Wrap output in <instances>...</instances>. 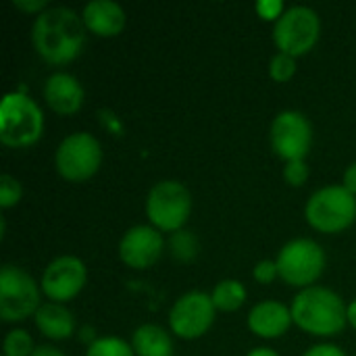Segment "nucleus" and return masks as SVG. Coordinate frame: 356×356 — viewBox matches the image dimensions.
Masks as SVG:
<instances>
[{
    "instance_id": "1",
    "label": "nucleus",
    "mask_w": 356,
    "mask_h": 356,
    "mask_svg": "<svg viewBox=\"0 0 356 356\" xmlns=\"http://www.w3.org/2000/svg\"><path fill=\"white\" fill-rule=\"evenodd\" d=\"M31 44L48 65H67L83 50L86 23L73 8L50 6L35 17L31 25Z\"/></svg>"
},
{
    "instance_id": "2",
    "label": "nucleus",
    "mask_w": 356,
    "mask_h": 356,
    "mask_svg": "<svg viewBox=\"0 0 356 356\" xmlns=\"http://www.w3.org/2000/svg\"><path fill=\"white\" fill-rule=\"evenodd\" d=\"M292 319L309 336L332 338L340 336L348 325V305L330 288L311 286L300 290L292 300Z\"/></svg>"
},
{
    "instance_id": "3",
    "label": "nucleus",
    "mask_w": 356,
    "mask_h": 356,
    "mask_svg": "<svg viewBox=\"0 0 356 356\" xmlns=\"http://www.w3.org/2000/svg\"><path fill=\"white\" fill-rule=\"evenodd\" d=\"M44 134L42 108L23 92H8L0 104V142L8 148L33 146Z\"/></svg>"
},
{
    "instance_id": "4",
    "label": "nucleus",
    "mask_w": 356,
    "mask_h": 356,
    "mask_svg": "<svg viewBox=\"0 0 356 356\" xmlns=\"http://www.w3.org/2000/svg\"><path fill=\"white\" fill-rule=\"evenodd\" d=\"M305 217L319 234H340L356 221V196L344 186H325L311 194Z\"/></svg>"
},
{
    "instance_id": "5",
    "label": "nucleus",
    "mask_w": 356,
    "mask_h": 356,
    "mask_svg": "<svg viewBox=\"0 0 356 356\" xmlns=\"http://www.w3.org/2000/svg\"><path fill=\"white\" fill-rule=\"evenodd\" d=\"M192 213V194L177 179H163L154 184L146 196V217L152 227L163 232H179Z\"/></svg>"
},
{
    "instance_id": "6",
    "label": "nucleus",
    "mask_w": 356,
    "mask_h": 356,
    "mask_svg": "<svg viewBox=\"0 0 356 356\" xmlns=\"http://www.w3.org/2000/svg\"><path fill=\"white\" fill-rule=\"evenodd\" d=\"M280 277L294 288L307 290L311 288L325 271V252L323 248L309 238H296L284 244L277 259Z\"/></svg>"
},
{
    "instance_id": "7",
    "label": "nucleus",
    "mask_w": 356,
    "mask_h": 356,
    "mask_svg": "<svg viewBox=\"0 0 356 356\" xmlns=\"http://www.w3.org/2000/svg\"><path fill=\"white\" fill-rule=\"evenodd\" d=\"M321 35V19L311 6H290L273 25V42L290 56L309 54Z\"/></svg>"
},
{
    "instance_id": "8",
    "label": "nucleus",
    "mask_w": 356,
    "mask_h": 356,
    "mask_svg": "<svg viewBox=\"0 0 356 356\" xmlns=\"http://www.w3.org/2000/svg\"><path fill=\"white\" fill-rule=\"evenodd\" d=\"M42 288L35 280L15 265H4L0 271V317L4 323H19L35 315Z\"/></svg>"
},
{
    "instance_id": "9",
    "label": "nucleus",
    "mask_w": 356,
    "mask_h": 356,
    "mask_svg": "<svg viewBox=\"0 0 356 356\" xmlns=\"http://www.w3.org/2000/svg\"><path fill=\"white\" fill-rule=\"evenodd\" d=\"M56 171L67 181H86L94 177L102 165V146L88 131H75L67 136L54 154Z\"/></svg>"
},
{
    "instance_id": "10",
    "label": "nucleus",
    "mask_w": 356,
    "mask_h": 356,
    "mask_svg": "<svg viewBox=\"0 0 356 356\" xmlns=\"http://www.w3.org/2000/svg\"><path fill=\"white\" fill-rule=\"evenodd\" d=\"M215 305L211 294L192 290L179 296L169 311V327L181 340H198L215 323Z\"/></svg>"
},
{
    "instance_id": "11",
    "label": "nucleus",
    "mask_w": 356,
    "mask_h": 356,
    "mask_svg": "<svg viewBox=\"0 0 356 356\" xmlns=\"http://www.w3.org/2000/svg\"><path fill=\"white\" fill-rule=\"evenodd\" d=\"M271 148L273 152L290 161H305L313 146V125L298 111H282L271 123Z\"/></svg>"
},
{
    "instance_id": "12",
    "label": "nucleus",
    "mask_w": 356,
    "mask_h": 356,
    "mask_svg": "<svg viewBox=\"0 0 356 356\" xmlns=\"http://www.w3.org/2000/svg\"><path fill=\"white\" fill-rule=\"evenodd\" d=\"M86 282H88V269L83 261L67 254L48 263V267L42 273L40 288L50 302L65 305L83 290Z\"/></svg>"
},
{
    "instance_id": "13",
    "label": "nucleus",
    "mask_w": 356,
    "mask_h": 356,
    "mask_svg": "<svg viewBox=\"0 0 356 356\" xmlns=\"http://www.w3.org/2000/svg\"><path fill=\"white\" fill-rule=\"evenodd\" d=\"M165 250L163 234L152 225H136L129 227L119 242V259L138 271L152 267Z\"/></svg>"
},
{
    "instance_id": "14",
    "label": "nucleus",
    "mask_w": 356,
    "mask_h": 356,
    "mask_svg": "<svg viewBox=\"0 0 356 356\" xmlns=\"http://www.w3.org/2000/svg\"><path fill=\"white\" fill-rule=\"evenodd\" d=\"M83 86L65 71L52 73L44 83V100L56 115H75L83 106Z\"/></svg>"
},
{
    "instance_id": "15",
    "label": "nucleus",
    "mask_w": 356,
    "mask_h": 356,
    "mask_svg": "<svg viewBox=\"0 0 356 356\" xmlns=\"http://www.w3.org/2000/svg\"><path fill=\"white\" fill-rule=\"evenodd\" d=\"M294 323L292 311L277 300H263L250 309L248 327L263 340H277L288 334L290 325Z\"/></svg>"
},
{
    "instance_id": "16",
    "label": "nucleus",
    "mask_w": 356,
    "mask_h": 356,
    "mask_svg": "<svg viewBox=\"0 0 356 356\" xmlns=\"http://www.w3.org/2000/svg\"><path fill=\"white\" fill-rule=\"evenodd\" d=\"M86 29L98 38H115L125 27V10L113 0H92L83 6Z\"/></svg>"
},
{
    "instance_id": "17",
    "label": "nucleus",
    "mask_w": 356,
    "mask_h": 356,
    "mask_svg": "<svg viewBox=\"0 0 356 356\" xmlns=\"http://www.w3.org/2000/svg\"><path fill=\"white\" fill-rule=\"evenodd\" d=\"M35 327L42 336L50 340H69L75 334V317L73 313L58 302H46L33 315Z\"/></svg>"
},
{
    "instance_id": "18",
    "label": "nucleus",
    "mask_w": 356,
    "mask_h": 356,
    "mask_svg": "<svg viewBox=\"0 0 356 356\" xmlns=\"http://www.w3.org/2000/svg\"><path fill=\"white\" fill-rule=\"evenodd\" d=\"M131 348L136 356H173V340L165 327L144 323L134 332Z\"/></svg>"
},
{
    "instance_id": "19",
    "label": "nucleus",
    "mask_w": 356,
    "mask_h": 356,
    "mask_svg": "<svg viewBox=\"0 0 356 356\" xmlns=\"http://www.w3.org/2000/svg\"><path fill=\"white\" fill-rule=\"evenodd\" d=\"M211 298L217 311L234 313L246 302V288L238 280H223L213 288Z\"/></svg>"
},
{
    "instance_id": "20",
    "label": "nucleus",
    "mask_w": 356,
    "mask_h": 356,
    "mask_svg": "<svg viewBox=\"0 0 356 356\" xmlns=\"http://www.w3.org/2000/svg\"><path fill=\"white\" fill-rule=\"evenodd\" d=\"M169 252L179 263H192L200 252L198 238L190 229H179L169 238Z\"/></svg>"
},
{
    "instance_id": "21",
    "label": "nucleus",
    "mask_w": 356,
    "mask_h": 356,
    "mask_svg": "<svg viewBox=\"0 0 356 356\" xmlns=\"http://www.w3.org/2000/svg\"><path fill=\"white\" fill-rule=\"evenodd\" d=\"M86 356H136V353L131 344H127L125 340L106 336V338H98L92 346H88Z\"/></svg>"
},
{
    "instance_id": "22",
    "label": "nucleus",
    "mask_w": 356,
    "mask_h": 356,
    "mask_svg": "<svg viewBox=\"0 0 356 356\" xmlns=\"http://www.w3.org/2000/svg\"><path fill=\"white\" fill-rule=\"evenodd\" d=\"M35 350L33 338L25 330H10L4 338V356H31Z\"/></svg>"
},
{
    "instance_id": "23",
    "label": "nucleus",
    "mask_w": 356,
    "mask_h": 356,
    "mask_svg": "<svg viewBox=\"0 0 356 356\" xmlns=\"http://www.w3.org/2000/svg\"><path fill=\"white\" fill-rule=\"evenodd\" d=\"M269 73L271 77L277 81V83H286L294 77L296 73V58L290 56V54H284V52H277L273 58H271V65H269Z\"/></svg>"
},
{
    "instance_id": "24",
    "label": "nucleus",
    "mask_w": 356,
    "mask_h": 356,
    "mask_svg": "<svg viewBox=\"0 0 356 356\" xmlns=\"http://www.w3.org/2000/svg\"><path fill=\"white\" fill-rule=\"evenodd\" d=\"M23 196V188L19 184L17 177L4 173L0 177V207L2 209H10V207H17L19 200Z\"/></svg>"
},
{
    "instance_id": "25",
    "label": "nucleus",
    "mask_w": 356,
    "mask_h": 356,
    "mask_svg": "<svg viewBox=\"0 0 356 356\" xmlns=\"http://www.w3.org/2000/svg\"><path fill=\"white\" fill-rule=\"evenodd\" d=\"M284 179L292 186V188H300L307 184L309 179V165L305 161H290L284 167Z\"/></svg>"
},
{
    "instance_id": "26",
    "label": "nucleus",
    "mask_w": 356,
    "mask_h": 356,
    "mask_svg": "<svg viewBox=\"0 0 356 356\" xmlns=\"http://www.w3.org/2000/svg\"><path fill=\"white\" fill-rule=\"evenodd\" d=\"M252 275H254V280H257L259 284H263V286L273 284V282L280 277L277 263H275V261H269V259H263V261H259V263H257V267H254Z\"/></svg>"
},
{
    "instance_id": "27",
    "label": "nucleus",
    "mask_w": 356,
    "mask_h": 356,
    "mask_svg": "<svg viewBox=\"0 0 356 356\" xmlns=\"http://www.w3.org/2000/svg\"><path fill=\"white\" fill-rule=\"evenodd\" d=\"M96 117H98V123H100L108 134H113V136H123V125H121V121H119V117H117L115 111H111V108H100V111L96 113Z\"/></svg>"
},
{
    "instance_id": "28",
    "label": "nucleus",
    "mask_w": 356,
    "mask_h": 356,
    "mask_svg": "<svg viewBox=\"0 0 356 356\" xmlns=\"http://www.w3.org/2000/svg\"><path fill=\"white\" fill-rule=\"evenodd\" d=\"M13 6L23 13H35V15H42L44 10L50 8L46 0H13Z\"/></svg>"
},
{
    "instance_id": "29",
    "label": "nucleus",
    "mask_w": 356,
    "mask_h": 356,
    "mask_svg": "<svg viewBox=\"0 0 356 356\" xmlns=\"http://www.w3.org/2000/svg\"><path fill=\"white\" fill-rule=\"evenodd\" d=\"M257 10H259V15L263 17V19H280L282 15H284V4L282 2H259L257 4Z\"/></svg>"
},
{
    "instance_id": "30",
    "label": "nucleus",
    "mask_w": 356,
    "mask_h": 356,
    "mask_svg": "<svg viewBox=\"0 0 356 356\" xmlns=\"http://www.w3.org/2000/svg\"><path fill=\"white\" fill-rule=\"evenodd\" d=\"M302 356H346V353L334 344H317V346H311Z\"/></svg>"
},
{
    "instance_id": "31",
    "label": "nucleus",
    "mask_w": 356,
    "mask_h": 356,
    "mask_svg": "<svg viewBox=\"0 0 356 356\" xmlns=\"http://www.w3.org/2000/svg\"><path fill=\"white\" fill-rule=\"evenodd\" d=\"M342 186L356 196V163H353L346 171H344V179H342Z\"/></svg>"
},
{
    "instance_id": "32",
    "label": "nucleus",
    "mask_w": 356,
    "mask_h": 356,
    "mask_svg": "<svg viewBox=\"0 0 356 356\" xmlns=\"http://www.w3.org/2000/svg\"><path fill=\"white\" fill-rule=\"evenodd\" d=\"M79 340L81 342H86L88 346H92L98 338H96V332H94V327L92 325H83L81 330H79Z\"/></svg>"
},
{
    "instance_id": "33",
    "label": "nucleus",
    "mask_w": 356,
    "mask_h": 356,
    "mask_svg": "<svg viewBox=\"0 0 356 356\" xmlns=\"http://www.w3.org/2000/svg\"><path fill=\"white\" fill-rule=\"evenodd\" d=\"M31 356H67L63 350L54 348V346H35Z\"/></svg>"
},
{
    "instance_id": "34",
    "label": "nucleus",
    "mask_w": 356,
    "mask_h": 356,
    "mask_svg": "<svg viewBox=\"0 0 356 356\" xmlns=\"http://www.w3.org/2000/svg\"><path fill=\"white\" fill-rule=\"evenodd\" d=\"M346 315H348V323H350V327L356 330V298L348 305V311H346Z\"/></svg>"
},
{
    "instance_id": "35",
    "label": "nucleus",
    "mask_w": 356,
    "mask_h": 356,
    "mask_svg": "<svg viewBox=\"0 0 356 356\" xmlns=\"http://www.w3.org/2000/svg\"><path fill=\"white\" fill-rule=\"evenodd\" d=\"M246 356H280V355H277L275 350H271V348H263V346H261V348L250 350Z\"/></svg>"
}]
</instances>
